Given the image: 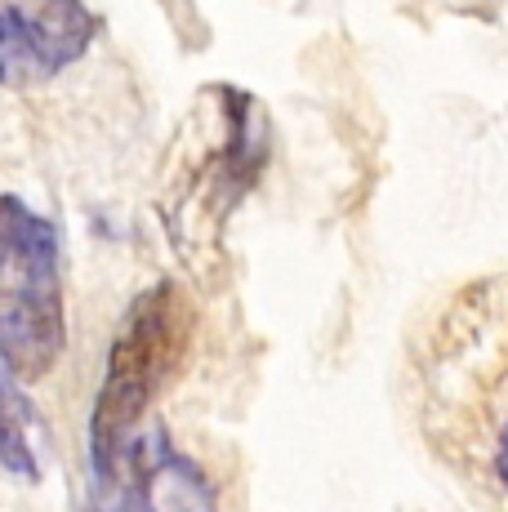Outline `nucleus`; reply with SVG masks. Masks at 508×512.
I'll return each mask as SVG.
<instances>
[{"label": "nucleus", "mask_w": 508, "mask_h": 512, "mask_svg": "<svg viewBox=\"0 0 508 512\" xmlns=\"http://www.w3.org/2000/svg\"><path fill=\"white\" fill-rule=\"evenodd\" d=\"M67 348L63 241L23 196H0V366L36 383Z\"/></svg>", "instance_id": "1"}, {"label": "nucleus", "mask_w": 508, "mask_h": 512, "mask_svg": "<svg viewBox=\"0 0 508 512\" xmlns=\"http://www.w3.org/2000/svg\"><path fill=\"white\" fill-rule=\"evenodd\" d=\"M192 343V303L174 281H156L130 303L121 330L107 352L103 388L90 415V455L94 468H107L130 450V432L161 397L170 374L179 370Z\"/></svg>", "instance_id": "2"}, {"label": "nucleus", "mask_w": 508, "mask_h": 512, "mask_svg": "<svg viewBox=\"0 0 508 512\" xmlns=\"http://www.w3.org/2000/svg\"><path fill=\"white\" fill-rule=\"evenodd\" d=\"M94 36L99 14L85 0H0V90L67 72Z\"/></svg>", "instance_id": "3"}, {"label": "nucleus", "mask_w": 508, "mask_h": 512, "mask_svg": "<svg viewBox=\"0 0 508 512\" xmlns=\"http://www.w3.org/2000/svg\"><path fill=\"white\" fill-rule=\"evenodd\" d=\"M99 512H214V490L205 472L170 446L165 432L134 441L116 464L94 468Z\"/></svg>", "instance_id": "4"}, {"label": "nucleus", "mask_w": 508, "mask_h": 512, "mask_svg": "<svg viewBox=\"0 0 508 512\" xmlns=\"http://www.w3.org/2000/svg\"><path fill=\"white\" fill-rule=\"evenodd\" d=\"M0 472L36 481V455L32 441H27V410L18 401V392L5 388V383H0Z\"/></svg>", "instance_id": "5"}, {"label": "nucleus", "mask_w": 508, "mask_h": 512, "mask_svg": "<svg viewBox=\"0 0 508 512\" xmlns=\"http://www.w3.org/2000/svg\"><path fill=\"white\" fill-rule=\"evenodd\" d=\"M495 477H500V486L508 490V428L500 437V450H495Z\"/></svg>", "instance_id": "6"}]
</instances>
